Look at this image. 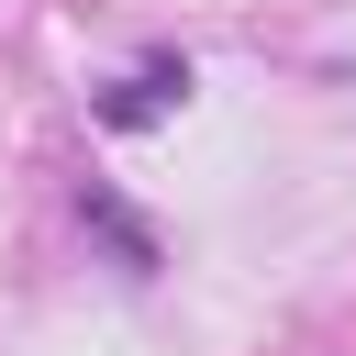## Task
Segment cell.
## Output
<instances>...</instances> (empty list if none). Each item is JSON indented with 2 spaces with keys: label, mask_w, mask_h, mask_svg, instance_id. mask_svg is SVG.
Instances as JSON below:
<instances>
[{
  "label": "cell",
  "mask_w": 356,
  "mask_h": 356,
  "mask_svg": "<svg viewBox=\"0 0 356 356\" xmlns=\"http://www.w3.org/2000/svg\"><path fill=\"white\" fill-rule=\"evenodd\" d=\"M178 89H189V67H145V78H122V89L100 100V122H156Z\"/></svg>",
  "instance_id": "1"
},
{
  "label": "cell",
  "mask_w": 356,
  "mask_h": 356,
  "mask_svg": "<svg viewBox=\"0 0 356 356\" xmlns=\"http://www.w3.org/2000/svg\"><path fill=\"white\" fill-rule=\"evenodd\" d=\"M78 211H89V222H100V234H111V245H122V267H134V278H145V267H156V234H145V222H134V211H122V200H100V189H89V200H78Z\"/></svg>",
  "instance_id": "2"
}]
</instances>
